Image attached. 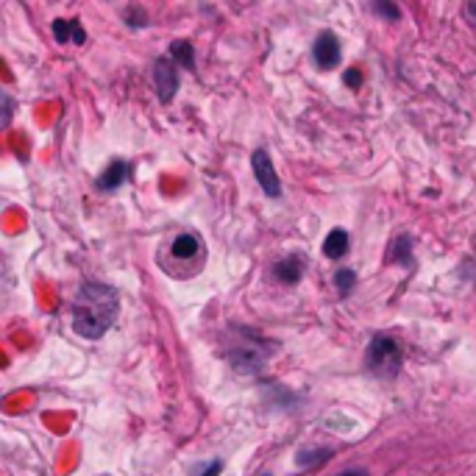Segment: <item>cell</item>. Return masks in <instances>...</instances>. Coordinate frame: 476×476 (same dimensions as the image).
<instances>
[{"instance_id": "obj_1", "label": "cell", "mask_w": 476, "mask_h": 476, "mask_svg": "<svg viewBox=\"0 0 476 476\" xmlns=\"http://www.w3.org/2000/svg\"><path fill=\"white\" fill-rule=\"evenodd\" d=\"M120 312V296L115 287L90 281L72 301V332L84 340H98L115 326Z\"/></svg>"}, {"instance_id": "obj_2", "label": "cell", "mask_w": 476, "mask_h": 476, "mask_svg": "<svg viewBox=\"0 0 476 476\" xmlns=\"http://www.w3.org/2000/svg\"><path fill=\"white\" fill-rule=\"evenodd\" d=\"M279 346L248 326H232L226 335V359L237 374H262L268 359Z\"/></svg>"}, {"instance_id": "obj_3", "label": "cell", "mask_w": 476, "mask_h": 476, "mask_svg": "<svg viewBox=\"0 0 476 476\" xmlns=\"http://www.w3.org/2000/svg\"><path fill=\"white\" fill-rule=\"evenodd\" d=\"M365 365L379 379H395L401 365H405V354L390 335H376L368 343V351H365Z\"/></svg>"}, {"instance_id": "obj_4", "label": "cell", "mask_w": 476, "mask_h": 476, "mask_svg": "<svg viewBox=\"0 0 476 476\" xmlns=\"http://www.w3.org/2000/svg\"><path fill=\"white\" fill-rule=\"evenodd\" d=\"M251 167H253L256 181H260L262 193L271 195V198H279V195H281V181H279V176H276V167H273V162H271V154L262 151V148L253 151V154H251Z\"/></svg>"}, {"instance_id": "obj_5", "label": "cell", "mask_w": 476, "mask_h": 476, "mask_svg": "<svg viewBox=\"0 0 476 476\" xmlns=\"http://www.w3.org/2000/svg\"><path fill=\"white\" fill-rule=\"evenodd\" d=\"M154 87L162 103H170L178 92V70L170 56H162L154 62Z\"/></svg>"}, {"instance_id": "obj_6", "label": "cell", "mask_w": 476, "mask_h": 476, "mask_svg": "<svg viewBox=\"0 0 476 476\" xmlns=\"http://www.w3.org/2000/svg\"><path fill=\"white\" fill-rule=\"evenodd\" d=\"M312 62L320 70H332V67L340 64V40H338L332 31L318 33V40L312 45Z\"/></svg>"}, {"instance_id": "obj_7", "label": "cell", "mask_w": 476, "mask_h": 476, "mask_svg": "<svg viewBox=\"0 0 476 476\" xmlns=\"http://www.w3.org/2000/svg\"><path fill=\"white\" fill-rule=\"evenodd\" d=\"M170 253L176 256L178 262H187V265H198V260L204 262V243L195 234H178L170 245Z\"/></svg>"}, {"instance_id": "obj_8", "label": "cell", "mask_w": 476, "mask_h": 476, "mask_svg": "<svg viewBox=\"0 0 476 476\" xmlns=\"http://www.w3.org/2000/svg\"><path fill=\"white\" fill-rule=\"evenodd\" d=\"M131 176V165L129 162H123V159H115L112 165H109L100 176H98V181H95V187L100 190V193H112V190H118L123 181Z\"/></svg>"}, {"instance_id": "obj_9", "label": "cell", "mask_w": 476, "mask_h": 476, "mask_svg": "<svg viewBox=\"0 0 476 476\" xmlns=\"http://www.w3.org/2000/svg\"><path fill=\"white\" fill-rule=\"evenodd\" d=\"M53 36L59 45H84L87 43V31L81 25V20H53Z\"/></svg>"}, {"instance_id": "obj_10", "label": "cell", "mask_w": 476, "mask_h": 476, "mask_svg": "<svg viewBox=\"0 0 476 476\" xmlns=\"http://www.w3.org/2000/svg\"><path fill=\"white\" fill-rule=\"evenodd\" d=\"M335 457V449L332 446H304L299 454H296V465L301 468V471H307V468H318V465H323L326 460H332Z\"/></svg>"}, {"instance_id": "obj_11", "label": "cell", "mask_w": 476, "mask_h": 476, "mask_svg": "<svg viewBox=\"0 0 476 476\" xmlns=\"http://www.w3.org/2000/svg\"><path fill=\"white\" fill-rule=\"evenodd\" d=\"M301 273H304V268H301L299 256H290V260H281V262L273 265V276H276L281 284H299V281H301Z\"/></svg>"}, {"instance_id": "obj_12", "label": "cell", "mask_w": 476, "mask_h": 476, "mask_svg": "<svg viewBox=\"0 0 476 476\" xmlns=\"http://www.w3.org/2000/svg\"><path fill=\"white\" fill-rule=\"evenodd\" d=\"M170 59L178 64V67H187V70H195V48L190 40H176L170 43Z\"/></svg>"}, {"instance_id": "obj_13", "label": "cell", "mask_w": 476, "mask_h": 476, "mask_svg": "<svg viewBox=\"0 0 476 476\" xmlns=\"http://www.w3.org/2000/svg\"><path fill=\"white\" fill-rule=\"evenodd\" d=\"M323 253L328 256V260H340V256H346L348 253V234L343 229L328 232V237L323 243Z\"/></svg>"}, {"instance_id": "obj_14", "label": "cell", "mask_w": 476, "mask_h": 476, "mask_svg": "<svg viewBox=\"0 0 476 476\" xmlns=\"http://www.w3.org/2000/svg\"><path fill=\"white\" fill-rule=\"evenodd\" d=\"M354 284H357V271H351V268L335 271V287L340 290V296H348V292L354 290Z\"/></svg>"}, {"instance_id": "obj_15", "label": "cell", "mask_w": 476, "mask_h": 476, "mask_svg": "<svg viewBox=\"0 0 476 476\" xmlns=\"http://www.w3.org/2000/svg\"><path fill=\"white\" fill-rule=\"evenodd\" d=\"M371 12L379 14V17H385V20H390V23H395L401 17V9L393 6V4H385V0H379V4H371Z\"/></svg>"}, {"instance_id": "obj_16", "label": "cell", "mask_w": 476, "mask_h": 476, "mask_svg": "<svg viewBox=\"0 0 476 476\" xmlns=\"http://www.w3.org/2000/svg\"><path fill=\"white\" fill-rule=\"evenodd\" d=\"M126 20H129V25L134 28H142V25H148V17H145V12L139 9V6H129L126 9Z\"/></svg>"}, {"instance_id": "obj_17", "label": "cell", "mask_w": 476, "mask_h": 476, "mask_svg": "<svg viewBox=\"0 0 476 476\" xmlns=\"http://www.w3.org/2000/svg\"><path fill=\"white\" fill-rule=\"evenodd\" d=\"M0 103H4V118H0V126L9 129L12 126V115H14V103H12V98L6 92L0 95Z\"/></svg>"}, {"instance_id": "obj_18", "label": "cell", "mask_w": 476, "mask_h": 476, "mask_svg": "<svg viewBox=\"0 0 476 476\" xmlns=\"http://www.w3.org/2000/svg\"><path fill=\"white\" fill-rule=\"evenodd\" d=\"M395 253H398V260H405L407 265L413 262L410 260V237H398L395 240Z\"/></svg>"}, {"instance_id": "obj_19", "label": "cell", "mask_w": 476, "mask_h": 476, "mask_svg": "<svg viewBox=\"0 0 476 476\" xmlns=\"http://www.w3.org/2000/svg\"><path fill=\"white\" fill-rule=\"evenodd\" d=\"M343 81L351 87V90H357L359 84H362V72L357 70V67H351V70H346V76H343Z\"/></svg>"}, {"instance_id": "obj_20", "label": "cell", "mask_w": 476, "mask_h": 476, "mask_svg": "<svg viewBox=\"0 0 476 476\" xmlns=\"http://www.w3.org/2000/svg\"><path fill=\"white\" fill-rule=\"evenodd\" d=\"M221 471H224V462H221V460H212V462L201 471V476H221Z\"/></svg>"}, {"instance_id": "obj_21", "label": "cell", "mask_w": 476, "mask_h": 476, "mask_svg": "<svg viewBox=\"0 0 476 476\" xmlns=\"http://www.w3.org/2000/svg\"><path fill=\"white\" fill-rule=\"evenodd\" d=\"M338 476H368V471H365V468H346Z\"/></svg>"}, {"instance_id": "obj_22", "label": "cell", "mask_w": 476, "mask_h": 476, "mask_svg": "<svg viewBox=\"0 0 476 476\" xmlns=\"http://www.w3.org/2000/svg\"><path fill=\"white\" fill-rule=\"evenodd\" d=\"M465 17H471V20L476 23V4H468V6H465Z\"/></svg>"}]
</instances>
